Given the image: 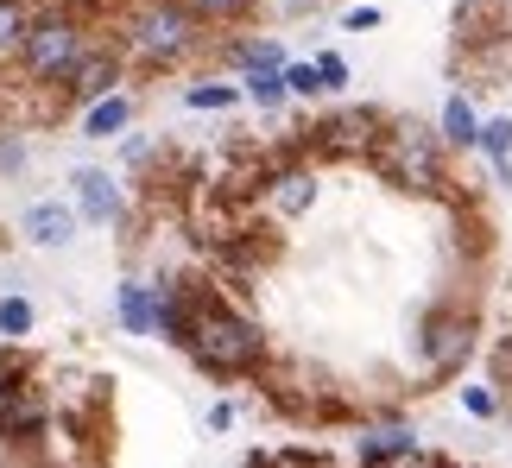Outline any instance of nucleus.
<instances>
[{"instance_id":"nucleus-7","label":"nucleus","mask_w":512,"mask_h":468,"mask_svg":"<svg viewBox=\"0 0 512 468\" xmlns=\"http://www.w3.org/2000/svg\"><path fill=\"white\" fill-rule=\"evenodd\" d=\"M380 127H386V108H367V102H342V108H329L317 114V121H304L298 127V146L310 152L317 165H367V152L373 140H380Z\"/></svg>"},{"instance_id":"nucleus-8","label":"nucleus","mask_w":512,"mask_h":468,"mask_svg":"<svg viewBox=\"0 0 512 468\" xmlns=\"http://www.w3.org/2000/svg\"><path fill=\"white\" fill-rule=\"evenodd\" d=\"M127 51H121V38H95L89 45V57L70 70V83L57 89V114H83V108H95L102 95H114V89H127Z\"/></svg>"},{"instance_id":"nucleus-12","label":"nucleus","mask_w":512,"mask_h":468,"mask_svg":"<svg viewBox=\"0 0 512 468\" xmlns=\"http://www.w3.org/2000/svg\"><path fill=\"white\" fill-rule=\"evenodd\" d=\"M361 468H392V462H405V456H418V431H411L405 418H373L361 424Z\"/></svg>"},{"instance_id":"nucleus-21","label":"nucleus","mask_w":512,"mask_h":468,"mask_svg":"<svg viewBox=\"0 0 512 468\" xmlns=\"http://www.w3.org/2000/svg\"><path fill=\"white\" fill-rule=\"evenodd\" d=\"M456 405H462L468 418H481V424H494V418L506 412V399H500L494 380H462V386H456Z\"/></svg>"},{"instance_id":"nucleus-24","label":"nucleus","mask_w":512,"mask_h":468,"mask_svg":"<svg viewBox=\"0 0 512 468\" xmlns=\"http://www.w3.org/2000/svg\"><path fill=\"white\" fill-rule=\"evenodd\" d=\"M285 89H291V102H329V95H323V76H317L310 57H291V64H285Z\"/></svg>"},{"instance_id":"nucleus-14","label":"nucleus","mask_w":512,"mask_h":468,"mask_svg":"<svg viewBox=\"0 0 512 468\" xmlns=\"http://www.w3.org/2000/svg\"><path fill=\"white\" fill-rule=\"evenodd\" d=\"M114 323H121V336H159V285L121 279L114 285Z\"/></svg>"},{"instance_id":"nucleus-2","label":"nucleus","mask_w":512,"mask_h":468,"mask_svg":"<svg viewBox=\"0 0 512 468\" xmlns=\"http://www.w3.org/2000/svg\"><path fill=\"white\" fill-rule=\"evenodd\" d=\"M367 171L418 203H462L468 197L456 178V152L443 146L437 121H418V114H386L380 140L367 152Z\"/></svg>"},{"instance_id":"nucleus-26","label":"nucleus","mask_w":512,"mask_h":468,"mask_svg":"<svg viewBox=\"0 0 512 468\" xmlns=\"http://www.w3.org/2000/svg\"><path fill=\"white\" fill-rule=\"evenodd\" d=\"M487 380H494L500 393L512 386V329H506V336H494V348H487Z\"/></svg>"},{"instance_id":"nucleus-16","label":"nucleus","mask_w":512,"mask_h":468,"mask_svg":"<svg viewBox=\"0 0 512 468\" xmlns=\"http://www.w3.org/2000/svg\"><path fill=\"white\" fill-rule=\"evenodd\" d=\"M437 133H443L449 152H475V140H481V108H475V95H468V89H449V95H443Z\"/></svg>"},{"instance_id":"nucleus-6","label":"nucleus","mask_w":512,"mask_h":468,"mask_svg":"<svg viewBox=\"0 0 512 468\" xmlns=\"http://www.w3.org/2000/svg\"><path fill=\"white\" fill-rule=\"evenodd\" d=\"M481 348V310L462 298H437L418 317V380H456Z\"/></svg>"},{"instance_id":"nucleus-27","label":"nucleus","mask_w":512,"mask_h":468,"mask_svg":"<svg viewBox=\"0 0 512 468\" xmlns=\"http://www.w3.org/2000/svg\"><path fill=\"white\" fill-rule=\"evenodd\" d=\"M317 7H323V0H260V13H272V19H304Z\"/></svg>"},{"instance_id":"nucleus-5","label":"nucleus","mask_w":512,"mask_h":468,"mask_svg":"<svg viewBox=\"0 0 512 468\" xmlns=\"http://www.w3.org/2000/svg\"><path fill=\"white\" fill-rule=\"evenodd\" d=\"M323 197V165L310 159L298 140L272 146L260 159V184H253V209L260 222H304Z\"/></svg>"},{"instance_id":"nucleus-18","label":"nucleus","mask_w":512,"mask_h":468,"mask_svg":"<svg viewBox=\"0 0 512 468\" xmlns=\"http://www.w3.org/2000/svg\"><path fill=\"white\" fill-rule=\"evenodd\" d=\"M247 95H241V76L234 83H222V76H196V83H184V108L190 114H228V108H241Z\"/></svg>"},{"instance_id":"nucleus-11","label":"nucleus","mask_w":512,"mask_h":468,"mask_svg":"<svg viewBox=\"0 0 512 468\" xmlns=\"http://www.w3.org/2000/svg\"><path fill=\"white\" fill-rule=\"evenodd\" d=\"M76 228H83V216H76L70 197H45V203H26L19 209V241L38 247V253H57L76 241Z\"/></svg>"},{"instance_id":"nucleus-1","label":"nucleus","mask_w":512,"mask_h":468,"mask_svg":"<svg viewBox=\"0 0 512 468\" xmlns=\"http://www.w3.org/2000/svg\"><path fill=\"white\" fill-rule=\"evenodd\" d=\"M184 298H190V323H184V348H177V355H190L196 374L228 380V386L234 380H266V367L279 361L266 323L209 279H184Z\"/></svg>"},{"instance_id":"nucleus-9","label":"nucleus","mask_w":512,"mask_h":468,"mask_svg":"<svg viewBox=\"0 0 512 468\" xmlns=\"http://www.w3.org/2000/svg\"><path fill=\"white\" fill-rule=\"evenodd\" d=\"M51 424V399L32 374H0V443L19 450V443H38Z\"/></svg>"},{"instance_id":"nucleus-28","label":"nucleus","mask_w":512,"mask_h":468,"mask_svg":"<svg viewBox=\"0 0 512 468\" xmlns=\"http://www.w3.org/2000/svg\"><path fill=\"white\" fill-rule=\"evenodd\" d=\"M234 418H241V405H234V399H215L209 412H203V424H209L215 437H222V431H234Z\"/></svg>"},{"instance_id":"nucleus-15","label":"nucleus","mask_w":512,"mask_h":468,"mask_svg":"<svg viewBox=\"0 0 512 468\" xmlns=\"http://www.w3.org/2000/svg\"><path fill=\"white\" fill-rule=\"evenodd\" d=\"M133 114H140L133 89H114V95H102L95 108L76 114V133H83V140H121V133H133Z\"/></svg>"},{"instance_id":"nucleus-3","label":"nucleus","mask_w":512,"mask_h":468,"mask_svg":"<svg viewBox=\"0 0 512 468\" xmlns=\"http://www.w3.org/2000/svg\"><path fill=\"white\" fill-rule=\"evenodd\" d=\"M114 38H121L127 64L146 76L165 70H190L215 51V32L196 19L184 0H127L121 19H114Z\"/></svg>"},{"instance_id":"nucleus-23","label":"nucleus","mask_w":512,"mask_h":468,"mask_svg":"<svg viewBox=\"0 0 512 468\" xmlns=\"http://www.w3.org/2000/svg\"><path fill=\"white\" fill-rule=\"evenodd\" d=\"M184 7L215 32V26H241V19H253V13H260V0H184Z\"/></svg>"},{"instance_id":"nucleus-22","label":"nucleus","mask_w":512,"mask_h":468,"mask_svg":"<svg viewBox=\"0 0 512 468\" xmlns=\"http://www.w3.org/2000/svg\"><path fill=\"white\" fill-rule=\"evenodd\" d=\"M32 329H38L32 298H26V291H7V298H0V342H26Z\"/></svg>"},{"instance_id":"nucleus-29","label":"nucleus","mask_w":512,"mask_h":468,"mask_svg":"<svg viewBox=\"0 0 512 468\" xmlns=\"http://www.w3.org/2000/svg\"><path fill=\"white\" fill-rule=\"evenodd\" d=\"M380 19H386L380 7H348V13H342V26H348V32H380Z\"/></svg>"},{"instance_id":"nucleus-4","label":"nucleus","mask_w":512,"mask_h":468,"mask_svg":"<svg viewBox=\"0 0 512 468\" xmlns=\"http://www.w3.org/2000/svg\"><path fill=\"white\" fill-rule=\"evenodd\" d=\"M95 38L102 32H95V13L83 0H38L26 51H19V64H13L19 95H51V114H57V89L70 83V70L89 57Z\"/></svg>"},{"instance_id":"nucleus-19","label":"nucleus","mask_w":512,"mask_h":468,"mask_svg":"<svg viewBox=\"0 0 512 468\" xmlns=\"http://www.w3.org/2000/svg\"><path fill=\"white\" fill-rule=\"evenodd\" d=\"M241 95H247V108H260V114H279L291 102V89H285V70H247L241 76Z\"/></svg>"},{"instance_id":"nucleus-13","label":"nucleus","mask_w":512,"mask_h":468,"mask_svg":"<svg viewBox=\"0 0 512 468\" xmlns=\"http://www.w3.org/2000/svg\"><path fill=\"white\" fill-rule=\"evenodd\" d=\"M215 64H228L234 76H247V70H285L291 57L279 45V32H247V38H215Z\"/></svg>"},{"instance_id":"nucleus-17","label":"nucleus","mask_w":512,"mask_h":468,"mask_svg":"<svg viewBox=\"0 0 512 468\" xmlns=\"http://www.w3.org/2000/svg\"><path fill=\"white\" fill-rule=\"evenodd\" d=\"M32 19H38V0H0V70H13V64H19Z\"/></svg>"},{"instance_id":"nucleus-25","label":"nucleus","mask_w":512,"mask_h":468,"mask_svg":"<svg viewBox=\"0 0 512 468\" xmlns=\"http://www.w3.org/2000/svg\"><path fill=\"white\" fill-rule=\"evenodd\" d=\"M310 64H317V76H323V95H348L354 70H348V57H342V51H317Z\"/></svg>"},{"instance_id":"nucleus-10","label":"nucleus","mask_w":512,"mask_h":468,"mask_svg":"<svg viewBox=\"0 0 512 468\" xmlns=\"http://www.w3.org/2000/svg\"><path fill=\"white\" fill-rule=\"evenodd\" d=\"M70 203H76V216L95 222V228H121L127 222V184L114 178L108 165H70Z\"/></svg>"},{"instance_id":"nucleus-20","label":"nucleus","mask_w":512,"mask_h":468,"mask_svg":"<svg viewBox=\"0 0 512 468\" xmlns=\"http://www.w3.org/2000/svg\"><path fill=\"white\" fill-rule=\"evenodd\" d=\"M475 159H487V171H494V165H512V114H481Z\"/></svg>"}]
</instances>
